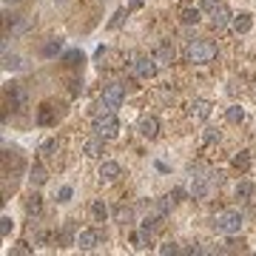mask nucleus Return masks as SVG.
Listing matches in <instances>:
<instances>
[{
	"label": "nucleus",
	"instance_id": "c85d7f7f",
	"mask_svg": "<svg viewBox=\"0 0 256 256\" xmlns=\"http://www.w3.org/2000/svg\"><path fill=\"white\" fill-rule=\"evenodd\" d=\"M202 142H205V145L219 142V131H217V128H205V131H202Z\"/></svg>",
	"mask_w": 256,
	"mask_h": 256
},
{
	"label": "nucleus",
	"instance_id": "72a5a7b5",
	"mask_svg": "<svg viewBox=\"0 0 256 256\" xmlns=\"http://www.w3.org/2000/svg\"><path fill=\"white\" fill-rule=\"evenodd\" d=\"M12 228H15L12 217H3V219H0V234H3V236H9V234H12Z\"/></svg>",
	"mask_w": 256,
	"mask_h": 256
},
{
	"label": "nucleus",
	"instance_id": "7c9ffc66",
	"mask_svg": "<svg viewBox=\"0 0 256 256\" xmlns=\"http://www.w3.org/2000/svg\"><path fill=\"white\" fill-rule=\"evenodd\" d=\"M49 108L51 105H43V108L37 111V122H40V125H51V111Z\"/></svg>",
	"mask_w": 256,
	"mask_h": 256
},
{
	"label": "nucleus",
	"instance_id": "6ab92c4d",
	"mask_svg": "<svg viewBox=\"0 0 256 256\" xmlns=\"http://www.w3.org/2000/svg\"><path fill=\"white\" fill-rule=\"evenodd\" d=\"M222 254H242V251H245V239L242 236H236V234H231V239H228V242H225V245H222L219 248Z\"/></svg>",
	"mask_w": 256,
	"mask_h": 256
},
{
	"label": "nucleus",
	"instance_id": "f8f14e48",
	"mask_svg": "<svg viewBox=\"0 0 256 256\" xmlns=\"http://www.w3.org/2000/svg\"><path fill=\"white\" fill-rule=\"evenodd\" d=\"M188 114L191 119H197V122H205V119L211 117V102L208 100H194L188 105Z\"/></svg>",
	"mask_w": 256,
	"mask_h": 256
},
{
	"label": "nucleus",
	"instance_id": "0eeeda50",
	"mask_svg": "<svg viewBox=\"0 0 256 256\" xmlns=\"http://www.w3.org/2000/svg\"><path fill=\"white\" fill-rule=\"evenodd\" d=\"M211 188H214V182L208 179V177H194L191 179V185H188V191H191V199H208L211 197Z\"/></svg>",
	"mask_w": 256,
	"mask_h": 256
},
{
	"label": "nucleus",
	"instance_id": "f3484780",
	"mask_svg": "<svg viewBox=\"0 0 256 256\" xmlns=\"http://www.w3.org/2000/svg\"><path fill=\"white\" fill-rule=\"evenodd\" d=\"M199 17H202V9H197V6H188V9L179 12L182 26H197V23H199Z\"/></svg>",
	"mask_w": 256,
	"mask_h": 256
},
{
	"label": "nucleus",
	"instance_id": "cd10ccee",
	"mask_svg": "<svg viewBox=\"0 0 256 256\" xmlns=\"http://www.w3.org/2000/svg\"><path fill=\"white\" fill-rule=\"evenodd\" d=\"M131 219H134V211H131V208H119L117 211V222L119 225H131Z\"/></svg>",
	"mask_w": 256,
	"mask_h": 256
},
{
	"label": "nucleus",
	"instance_id": "ea45409f",
	"mask_svg": "<svg viewBox=\"0 0 256 256\" xmlns=\"http://www.w3.org/2000/svg\"><path fill=\"white\" fill-rule=\"evenodd\" d=\"M6 3H17V0H6Z\"/></svg>",
	"mask_w": 256,
	"mask_h": 256
},
{
	"label": "nucleus",
	"instance_id": "c756f323",
	"mask_svg": "<svg viewBox=\"0 0 256 256\" xmlns=\"http://www.w3.org/2000/svg\"><path fill=\"white\" fill-rule=\"evenodd\" d=\"M125 17H128V12H125V9H117V12H114V17H111V23H108V29H119Z\"/></svg>",
	"mask_w": 256,
	"mask_h": 256
},
{
	"label": "nucleus",
	"instance_id": "4c0bfd02",
	"mask_svg": "<svg viewBox=\"0 0 256 256\" xmlns=\"http://www.w3.org/2000/svg\"><path fill=\"white\" fill-rule=\"evenodd\" d=\"M12 254H32V248H29L26 242H20L17 248H12Z\"/></svg>",
	"mask_w": 256,
	"mask_h": 256
},
{
	"label": "nucleus",
	"instance_id": "4468645a",
	"mask_svg": "<svg viewBox=\"0 0 256 256\" xmlns=\"http://www.w3.org/2000/svg\"><path fill=\"white\" fill-rule=\"evenodd\" d=\"M29 182H32V188H40L49 182V171L43 168V165H32L29 168Z\"/></svg>",
	"mask_w": 256,
	"mask_h": 256
},
{
	"label": "nucleus",
	"instance_id": "20e7f679",
	"mask_svg": "<svg viewBox=\"0 0 256 256\" xmlns=\"http://www.w3.org/2000/svg\"><path fill=\"white\" fill-rule=\"evenodd\" d=\"M122 100H125V85H119V83H108L105 88H102L100 105L105 108V111H117L119 105H122Z\"/></svg>",
	"mask_w": 256,
	"mask_h": 256
},
{
	"label": "nucleus",
	"instance_id": "9d476101",
	"mask_svg": "<svg viewBox=\"0 0 256 256\" xmlns=\"http://www.w3.org/2000/svg\"><path fill=\"white\" fill-rule=\"evenodd\" d=\"M154 60H157V66H171L174 60H177V51L171 43H159L157 49H154Z\"/></svg>",
	"mask_w": 256,
	"mask_h": 256
},
{
	"label": "nucleus",
	"instance_id": "412c9836",
	"mask_svg": "<svg viewBox=\"0 0 256 256\" xmlns=\"http://www.w3.org/2000/svg\"><path fill=\"white\" fill-rule=\"evenodd\" d=\"M83 60H85V54L80 49H71V51H66V54H63V63H66V66H83Z\"/></svg>",
	"mask_w": 256,
	"mask_h": 256
},
{
	"label": "nucleus",
	"instance_id": "2eb2a0df",
	"mask_svg": "<svg viewBox=\"0 0 256 256\" xmlns=\"http://www.w3.org/2000/svg\"><path fill=\"white\" fill-rule=\"evenodd\" d=\"M83 154L85 157H91V159H100L102 154H105V145H102V137H97V139H88L83 145Z\"/></svg>",
	"mask_w": 256,
	"mask_h": 256
},
{
	"label": "nucleus",
	"instance_id": "6e6552de",
	"mask_svg": "<svg viewBox=\"0 0 256 256\" xmlns=\"http://www.w3.org/2000/svg\"><path fill=\"white\" fill-rule=\"evenodd\" d=\"M6 97H9V108H15V111H23V108H26V91H23L20 83L9 85V88H6Z\"/></svg>",
	"mask_w": 256,
	"mask_h": 256
},
{
	"label": "nucleus",
	"instance_id": "5701e85b",
	"mask_svg": "<svg viewBox=\"0 0 256 256\" xmlns=\"http://www.w3.org/2000/svg\"><path fill=\"white\" fill-rule=\"evenodd\" d=\"M57 242L63 245V248H68V245H77V236H74V228L71 225H66L60 234H57Z\"/></svg>",
	"mask_w": 256,
	"mask_h": 256
},
{
	"label": "nucleus",
	"instance_id": "c9c22d12",
	"mask_svg": "<svg viewBox=\"0 0 256 256\" xmlns=\"http://www.w3.org/2000/svg\"><path fill=\"white\" fill-rule=\"evenodd\" d=\"M159 254H179V248H177L174 242H168V245H162V248H159Z\"/></svg>",
	"mask_w": 256,
	"mask_h": 256
},
{
	"label": "nucleus",
	"instance_id": "aec40b11",
	"mask_svg": "<svg viewBox=\"0 0 256 256\" xmlns=\"http://www.w3.org/2000/svg\"><path fill=\"white\" fill-rule=\"evenodd\" d=\"M91 219L94 222H105L108 219V205L102 202V199H97V202L91 205Z\"/></svg>",
	"mask_w": 256,
	"mask_h": 256
},
{
	"label": "nucleus",
	"instance_id": "f257e3e1",
	"mask_svg": "<svg viewBox=\"0 0 256 256\" xmlns=\"http://www.w3.org/2000/svg\"><path fill=\"white\" fill-rule=\"evenodd\" d=\"M91 128H94V134L102 137V139H114L119 134V119L114 111H97L94 114V122H91Z\"/></svg>",
	"mask_w": 256,
	"mask_h": 256
},
{
	"label": "nucleus",
	"instance_id": "58836bf2",
	"mask_svg": "<svg viewBox=\"0 0 256 256\" xmlns=\"http://www.w3.org/2000/svg\"><path fill=\"white\" fill-rule=\"evenodd\" d=\"M142 3H145V0H131V6H134V9H139Z\"/></svg>",
	"mask_w": 256,
	"mask_h": 256
},
{
	"label": "nucleus",
	"instance_id": "7ed1b4c3",
	"mask_svg": "<svg viewBox=\"0 0 256 256\" xmlns=\"http://www.w3.org/2000/svg\"><path fill=\"white\" fill-rule=\"evenodd\" d=\"M185 57H188V63H194V66H205V63H211L217 57V46L208 43V40H194V43H188Z\"/></svg>",
	"mask_w": 256,
	"mask_h": 256
},
{
	"label": "nucleus",
	"instance_id": "39448f33",
	"mask_svg": "<svg viewBox=\"0 0 256 256\" xmlns=\"http://www.w3.org/2000/svg\"><path fill=\"white\" fill-rule=\"evenodd\" d=\"M102 242H105V234H102L100 228H85V231L77 234V248L80 251H94Z\"/></svg>",
	"mask_w": 256,
	"mask_h": 256
},
{
	"label": "nucleus",
	"instance_id": "a211bd4d",
	"mask_svg": "<svg viewBox=\"0 0 256 256\" xmlns=\"http://www.w3.org/2000/svg\"><path fill=\"white\" fill-rule=\"evenodd\" d=\"M234 194H236V199H239V202H248V199H254L256 185L245 179V182H239V185H236V191H234Z\"/></svg>",
	"mask_w": 256,
	"mask_h": 256
},
{
	"label": "nucleus",
	"instance_id": "423d86ee",
	"mask_svg": "<svg viewBox=\"0 0 256 256\" xmlns=\"http://www.w3.org/2000/svg\"><path fill=\"white\" fill-rule=\"evenodd\" d=\"M131 68H134L137 77H142V80H151L159 66H157V60H154V54H151V57H134Z\"/></svg>",
	"mask_w": 256,
	"mask_h": 256
},
{
	"label": "nucleus",
	"instance_id": "b1692460",
	"mask_svg": "<svg viewBox=\"0 0 256 256\" xmlns=\"http://www.w3.org/2000/svg\"><path fill=\"white\" fill-rule=\"evenodd\" d=\"M60 51H63V40L54 37V40H49V43L43 46V57H54V54H60Z\"/></svg>",
	"mask_w": 256,
	"mask_h": 256
},
{
	"label": "nucleus",
	"instance_id": "e433bc0d",
	"mask_svg": "<svg viewBox=\"0 0 256 256\" xmlns=\"http://www.w3.org/2000/svg\"><path fill=\"white\" fill-rule=\"evenodd\" d=\"M40 151H43V154H51V151H57V139H49V142H46V145H43Z\"/></svg>",
	"mask_w": 256,
	"mask_h": 256
},
{
	"label": "nucleus",
	"instance_id": "9b49d317",
	"mask_svg": "<svg viewBox=\"0 0 256 256\" xmlns=\"http://www.w3.org/2000/svg\"><path fill=\"white\" fill-rule=\"evenodd\" d=\"M231 20H234L231 9H228V6H222V3L217 6V9H214V12H211V26H214L217 32H219V29H225V26H228Z\"/></svg>",
	"mask_w": 256,
	"mask_h": 256
},
{
	"label": "nucleus",
	"instance_id": "393cba45",
	"mask_svg": "<svg viewBox=\"0 0 256 256\" xmlns=\"http://www.w3.org/2000/svg\"><path fill=\"white\" fill-rule=\"evenodd\" d=\"M225 119H228V122H234V125H239V122L245 119V111H242V105H231V108L225 111Z\"/></svg>",
	"mask_w": 256,
	"mask_h": 256
},
{
	"label": "nucleus",
	"instance_id": "ddd939ff",
	"mask_svg": "<svg viewBox=\"0 0 256 256\" xmlns=\"http://www.w3.org/2000/svg\"><path fill=\"white\" fill-rule=\"evenodd\" d=\"M231 26H234V32L236 34H248L251 29H254V15H251V12H239V15H234Z\"/></svg>",
	"mask_w": 256,
	"mask_h": 256
},
{
	"label": "nucleus",
	"instance_id": "1a4fd4ad",
	"mask_svg": "<svg viewBox=\"0 0 256 256\" xmlns=\"http://www.w3.org/2000/svg\"><path fill=\"white\" fill-rule=\"evenodd\" d=\"M137 131L145 137V139H154V137L159 134V119L151 117V114H145V117H139V122H137Z\"/></svg>",
	"mask_w": 256,
	"mask_h": 256
},
{
	"label": "nucleus",
	"instance_id": "f704fd0d",
	"mask_svg": "<svg viewBox=\"0 0 256 256\" xmlns=\"http://www.w3.org/2000/svg\"><path fill=\"white\" fill-rule=\"evenodd\" d=\"M217 6H219V0H199V9H202V12H208V15H211Z\"/></svg>",
	"mask_w": 256,
	"mask_h": 256
},
{
	"label": "nucleus",
	"instance_id": "473e14b6",
	"mask_svg": "<svg viewBox=\"0 0 256 256\" xmlns=\"http://www.w3.org/2000/svg\"><path fill=\"white\" fill-rule=\"evenodd\" d=\"M71 194H74V191H71V185H63L60 191H57V202H60V205H66L68 199H71Z\"/></svg>",
	"mask_w": 256,
	"mask_h": 256
},
{
	"label": "nucleus",
	"instance_id": "bb28decb",
	"mask_svg": "<svg viewBox=\"0 0 256 256\" xmlns=\"http://www.w3.org/2000/svg\"><path fill=\"white\" fill-rule=\"evenodd\" d=\"M20 66H23V63H20L17 54H3V68H6V71H17Z\"/></svg>",
	"mask_w": 256,
	"mask_h": 256
},
{
	"label": "nucleus",
	"instance_id": "f03ea898",
	"mask_svg": "<svg viewBox=\"0 0 256 256\" xmlns=\"http://www.w3.org/2000/svg\"><path fill=\"white\" fill-rule=\"evenodd\" d=\"M242 222L245 217L239 214V211H219L214 219H211V228L217 231V234H239V228H242Z\"/></svg>",
	"mask_w": 256,
	"mask_h": 256
},
{
	"label": "nucleus",
	"instance_id": "2f4dec72",
	"mask_svg": "<svg viewBox=\"0 0 256 256\" xmlns=\"http://www.w3.org/2000/svg\"><path fill=\"white\" fill-rule=\"evenodd\" d=\"M188 194H191V191H185V188H174V191H171V197H168V199H171L174 205H177V202H182V199H185Z\"/></svg>",
	"mask_w": 256,
	"mask_h": 256
},
{
	"label": "nucleus",
	"instance_id": "a878e982",
	"mask_svg": "<svg viewBox=\"0 0 256 256\" xmlns=\"http://www.w3.org/2000/svg\"><path fill=\"white\" fill-rule=\"evenodd\" d=\"M234 168L236 171H248L251 168V151H239L236 157H234Z\"/></svg>",
	"mask_w": 256,
	"mask_h": 256
},
{
	"label": "nucleus",
	"instance_id": "4be33fe9",
	"mask_svg": "<svg viewBox=\"0 0 256 256\" xmlns=\"http://www.w3.org/2000/svg\"><path fill=\"white\" fill-rule=\"evenodd\" d=\"M40 208H43V197H40V194H32V197L26 199V214H29V217H37Z\"/></svg>",
	"mask_w": 256,
	"mask_h": 256
},
{
	"label": "nucleus",
	"instance_id": "a19ab883",
	"mask_svg": "<svg viewBox=\"0 0 256 256\" xmlns=\"http://www.w3.org/2000/svg\"><path fill=\"white\" fill-rule=\"evenodd\" d=\"M254 94H256V91H254Z\"/></svg>",
	"mask_w": 256,
	"mask_h": 256
},
{
	"label": "nucleus",
	"instance_id": "dca6fc26",
	"mask_svg": "<svg viewBox=\"0 0 256 256\" xmlns=\"http://www.w3.org/2000/svg\"><path fill=\"white\" fill-rule=\"evenodd\" d=\"M119 174H122L119 162H102V165H100V179H105V182H114V179H119Z\"/></svg>",
	"mask_w": 256,
	"mask_h": 256
}]
</instances>
